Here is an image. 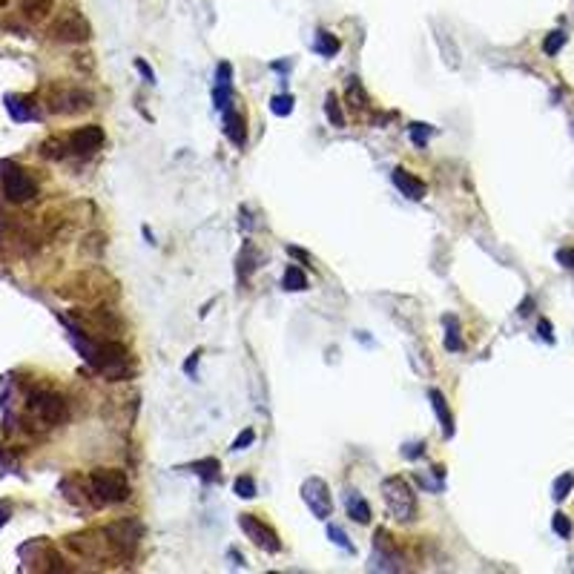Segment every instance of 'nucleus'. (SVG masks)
Masks as SVG:
<instances>
[{
    "mask_svg": "<svg viewBox=\"0 0 574 574\" xmlns=\"http://www.w3.org/2000/svg\"><path fill=\"white\" fill-rule=\"evenodd\" d=\"M382 500L388 514L399 520V523H411L416 517V497L411 491V486L402 477H388L382 479Z\"/></svg>",
    "mask_w": 574,
    "mask_h": 574,
    "instance_id": "nucleus-1",
    "label": "nucleus"
},
{
    "mask_svg": "<svg viewBox=\"0 0 574 574\" xmlns=\"http://www.w3.org/2000/svg\"><path fill=\"white\" fill-rule=\"evenodd\" d=\"M89 486H93V500L98 505L130 500V482H127V477L121 471H112V468L93 471V477H89Z\"/></svg>",
    "mask_w": 574,
    "mask_h": 574,
    "instance_id": "nucleus-2",
    "label": "nucleus"
},
{
    "mask_svg": "<svg viewBox=\"0 0 574 574\" xmlns=\"http://www.w3.org/2000/svg\"><path fill=\"white\" fill-rule=\"evenodd\" d=\"M141 534H144V528H141L138 520H118V523L104 528V537L109 542V549L115 554H121V557H130L138 549Z\"/></svg>",
    "mask_w": 574,
    "mask_h": 574,
    "instance_id": "nucleus-3",
    "label": "nucleus"
},
{
    "mask_svg": "<svg viewBox=\"0 0 574 574\" xmlns=\"http://www.w3.org/2000/svg\"><path fill=\"white\" fill-rule=\"evenodd\" d=\"M238 526H241V531L247 534V540L253 542V546H259L261 552H267V554H279V552H282L279 534L270 528L267 523H261L259 517H253V514H238Z\"/></svg>",
    "mask_w": 574,
    "mask_h": 574,
    "instance_id": "nucleus-4",
    "label": "nucleus"
},
{
    "mask_svg": "<svg viewBox=\"0 0 574 574\" xmlns=\"http://www.w3.org/2000/svg\"><path fill=\"white\" fill-rule=\"evenodd\" d=\"M301 500L310 508V514L319 520H327L334 511V500H330V488L322 477H308L301 482Z\"/></svg>",
    "mask_w": 574,
    "mask_h": 574,
    "instance_id": "nucleus-5",
    "label": "nucleus"
},
{
    "mask_svg": "<svg viewBox=\"0 0 574 574\" xmlns=\"http://www.w3.org/2000/svg\"><path fill=\"white\" fill-rule=\"evenodd\" d=\"M49 35H52L55 41H60V43H83V41H89V35H93V29H89V23H86L83 15L69 12V15L57 18V20L52 23Z\"/></svg>",
    "mask_w": 574,
    "mask_h": 574,
    "instance_id": "nucleus-6",
    "label": "nucleus"
},
{
    "mask_svg": "<svg viewBox=\"0 0 574 574\" xmlns=\"http://www.w3.org/2000/svg\"><path fill=\"white\" fill-rule=\"evenodd\" d=\"M4 196L15 204H23V201H32L38 196V184L35 178L29 175L26 170L20 167H9L6 175H4Z\"/></svg>",
    "mask_w": 574,
    "mask_h": 574,
    "instance_id": "nucleus-7",
    "label": "nucleus"
},
{
    "mask_svg": "<svg viewBox=\"0 0 574 574\" xmlns=\"http://www.w3.org/2000/svg\"><path fill=\"white\" fill-rule=\"evenodd\" d=\"M402 557L397 546L390 542L388 531H376L374 540V552H371V571H402Z\"/></svg>",
    "mask_w": 574,
    "mask_h": 574,
    "instance_id": "nucleus-8",
    "label": "nucleus"
},
{
    "mask_svg": "<svg viewBox=\"0 0 574 574\" xmlns=\"http://www.w3.org/2000/svg\"><path fill=\"white\" fill-rule=\"evenodd\" d=\"M29 408H32V414L38 416V422H43V425H57V422L67 416V402L57 394H35Z\"/></svg>",
    "mask_w": 574,
    "mask_h": 574,
    "instance_id": "nucleus-9",
    "label": "nucleus"
},
{
    "mask_svg": "<svg viewBox=\"0 0 574 574\" xmlns=\"http://www.w3.org/2000/svg\"><path fill=\"white\" fill-rule=\"evenodd\" d=\"M93 104H95V98L89 95L86 89H67V93H57L49 107L60 115H81L86 109H93Z\"/></svg>",
    "mask_w": 574,
    "mask_h": 574,
    "instance_id": "nucleus-10",
    "label": "nucleus"
},
{
    "mask_svg": "<svg viewBox=\"0 0 574 574\" xmlns=\"http://www.w3.org/2000/svg\"><path fill=\"white\" fill-rule=\"evenodd\" d=\"M101 144H104V130L95 127V124H89V127H83V130H78V132L69 135V141H67V153L86 158V156H93Z\"/></svg>",
    "mask_w": 574,
    "mask_h": 574,
    "instance_id": "nucleus-11",
    "label": "nucleus"
},
{
    "mask_svg": "<svg viewBox=\"0 0 574 574\" xmlns=\"http://www.w3.org/2000/svg\"><path fill=\"white\" fill-rule=\"evenodd\" d=\"M390 181H394L397 190H399L405 198H411V201H422V198H425V193H428L425 181H419L416 175H411V172L402 170V167H397L394 172H390Z\"/></svg>",
    "mask_w": 574,
    "mask_h": 574,
    "instance_id": "nucleus-12",
    "label": "nucleus"
},
{
    "mask_svg": "<svg viewBox=\"0 0 574 574\" xmlns=\"http://www.w3.org/2000/svg\"><path fill=\"white\" fill-rule=\"evenodd\" d=\"M230 78H233V67L224 60L216 69V86H213V101H216V109L221 112L230 107Z\"/></svg>",
    "mask_w": 574,
    "mask_h": 574,
    "instance_id": "nucleus-13",
    "label": "nucleus"
},
{
    "mask_svg": "<svg viewBox=\"0 0 574 574\" xmlns=\"http://www.w3.org/2000/svg\"><path fill=\"white\" fill-rule=\"evenodd\" d=\"M345 508H348V517L353 520V523H359V526H368L371 523V505L365 503V497H362L359 491H348L345 494Z\"/></svg>",
    "mask_w": 574,
    "mask_h": 574,
    "instance_id": "nucleus-14",
    "label": "nucleus"
},
{
    "mask_svg": "<svg viewBox=\"0 0 574 574\" xmlns=\"http://www.w3.org/2000/svg\"><path fill=\"white\" fill-rule=\"evenodd\" d=\"M428 399H431V405H434V414H437V419H439L445 437H454V416H451V411H448L445 397L439 394L437 388H431V390H428Z\"/></svg>",
    "mask_w": 574,
    "mask_h": 574,
    "instance_id": "nucleus-15",
    "label": "nucleus"
},
{
    "mask_svg": "<svg viewBox=\"0 0 574 574\" xmlns=\"http://www.w3.org/2000/svg\"><path fill=\"white\" fill-rule=\"evenodd\" d=\"M224 124H227V127H224V130H227V138H230L235 146L245 144V138H247V132H245V118L227 107V109H224Z\"/></svg>",
    "mask_w": 574,
    "mask_h": 574,
    "instance_id": "nucleus-16",
    "label": "nucleus"
},
{
    "mask_svg": "<svg viewBox=\"0 0 574 574\" xmlns=\"http://www.w3.org/2000/svg\"><path fill=\"white\" fill-rule=\"evenodd\" d=\"M345 98H348V107H353V109H368V93H365V86H362V81L353 75V78H348V83H345Z\"/></svg>",
    "mask_w": 574,
    "mask_h": 574,
    "instance_id": "nucleus-17",
    "label": "nucleus"
},
{
    "mask_svg": "<svg viewBox=\"0 0 574 574\" xmlns=\"http://www.w3.org/2000/svg\"><path fill=\"white\" fill-rule=\"evenodd\" d=\"M313 49H316L322 57H334V55H339L342 43H339L336 35H330V32H324V29H319V32H316V41H313Z\"/></svg>",
    "mask_w": 574,
    "mask_h": 574,
    "instance_id": "nucleus-18",
    "label": "nucleus"
},
{
    "mask_svg": "<svg viewBox=\"0 0 574 574\" xmlns=\"http://www.w3.org/2000/svg\"><path fill=\"white\" fill-rule=\"evenodd\" d=\"M55 0H20V12L29 18V20H41L52 12Z\"/></svg>",
    "mask_w": 574,
    "mask_h": 574,
    "instance_id": "nucleus-19",
    "label": "nucleus"
},
{
    "mask_svg": "<svg viewBox=\"0 0 574 574\" xmlns=\"http://www.w3.org/2000/svg\"><path fill=\"white\" fill-rule=\"evenodd\" d=\"M445 348L448 350H463V339H460V322L454 316H445Z\"/></svg>",
    "mask_w": 574,
    "mask_h": 574,
    "instance_id": "nucleus-20",
    "label": "nucleus"
},
{
    "mask_svg": "<svg viewBox=\"0 0 574 574\" xmlns=\"http://www.w3.org/2000/svg\"><path fill=\"white\" fill-rule=\"evenodd\" d=\"M324 115H327V121H330L334 127H345V115H342L339 98H336L334 93H327V98H324Z\"/></svg>",
    "mask_w": 574,
    "mask_h": 574,
    "instance_id": "nucleus-21",
    "label": "nucleus"
},
{
    "mask_svg": "<svg viewBox=\"0 0 574 574\" xmlns=\"http://www.w3.org/2000/svg\"><path fill=\"white\" fill-rule=\"evenodd\" d=\"M308 287V276L305 270H299L296 264H290L285 270V290H305Z\"/></svg>",
    "mask_w": 574,
    "mask_h": 574,
    "instance_id": "nucleus-22",
    "label": "nucleus"
},
{
    "mask_svg": "<svg viewBox=\"0 0 574 574\" xmlns=\"http://www.w3.org/2000/svg\"><path fill=\"white\" fill-rule=\"evenodd\" d=\"M193 471H196L204 482H216V479H219V460L207 457V460H201V463H193Z\"/></svg>",
    "mask_w": 574,
    "mask_h": 574,
    "instance_id": "nucleus-23",
    "label": "nucleus"
},
{
    "mask_svg": "<svg viewBox=\"0 0 574 574\" xmlns=\"http://www.w3.org/2000/svg\"><path fill=\"white\" fill-rule=\"evenodd\" d=\"M233 491L241 497V500H253L256 497V482H253V477H235V482H233Z\"/></svg>",
    "mask_w": 574,
    "mask_h": 574,
    "instance_id": "nucleus-24",
    "label": "nucleus"
},
{
    "mask_svg": "<svg viewBox=\"0 0 574 574\" xmlns=\"http://www.w3.org/2000/svg\"><path fill=\"white\" fill-rule=\"evenodd\" d=\"M563 43H566V32H560V29H554V32H549V38L542 41V52L546 55H557L560 49H563Z\"/></svg>",
    "mask_w": 574,
    "mask_h": 574,
    "instance_id": "nucleus-25",
    "label": "nucleus"
},
{
    "mask_svg": "<svg viewBox=\"0 0 574 574\" xmlns=\"http://www.w3.org/2000/svg\"><path fill=\"white\" fill-rule=\"evenodd\" d=\"M327 537H330V540H334V542H336V546H339V549H345V552H353V542H350V540L345 537V531H342L339 526H334V523H327Z\"/></svg>",
    "mask_w": 574,
    "mask_h": 574,
    "instance_id": "nucleus-26",
    "label": "nucleus"
},
{
    "mask_svg": "<svg viewBox=\"0 0 574 574\" xmlns=\"http://www.w3.org/2000/svg\"><path fill=\"white\" fill-rule=\"evenodd\" d=\"M270 109H273V115H290L293 112V95H276L273 101H270Z\"/></svg>",
    "mask_w": 574,
    "mask_h": 574,
    "instance_id": "nucleus-27",
    "label": "nucleus"
},
{
    "mask_svg": "<svg viewBox=\"0 0 574 574\" xmlns=\"http://www.w3.org/2000/svg\"><path fill=\"white\" fill-rule=\"evenodd\" d=\"M431 127L428 124H411V141L416 144V146H425L428 144V138H431Z\"/></svg>",
    "mask_w": 574,
    "mask_h": 574,
    "instance_id": "nucleus-28",
    "label": "nucleus"
},
{
    "mask_svg": "<svg viewBox=\"0 0 574 574\" xmlns=\"http://www.w3.org/2000/svg\"><path fill=\"white\" fill-rule=\"evenodd\" d=\"M571 486H574V477H571V474L557 477V482H554V500H566L568 491H571Z\"/></svg>",
    "mask_w": 574,
    "mask_h": 574,
    "instance_id": "nucleus-29",
    "label": "nucleus"
},
{
    "mask_svg": "<svg viewBox=\"0 0 574 574\" xmlns=\"http://www.w3.org/2000/svg\"><path fill=\"white\" fill-rule=\"evenodd\" d=\"M253 442H256V431L247 428V431H241V434L233 439V448H230V451H245V448H250Z\"/></svg>",
    "mask_w": 574,
    "mask_h": 574,
    "instance_id": "nucleus-30",
    "label": "nucleus"
},
{
    "mask_svg": "<svg viewBox=\"0 0 574 574\" xmlns=\"http://www.w3.org/2000/svg\"><path fill=\"white\" fill-rule=\"evenodd\" d=\"M552 526H554V531H557L560 537H568V534H571V523H568V517H566V514H554Z\"/></svg>",
    "mask_w": 574,
    "mask_h": 574,
    "instance_id": "nucleus-31",
    "label": "nucleus"
},
{
    "mask_svg": "<svg viewBox=\"0 0 574 574\" xmlns=\"http://www.w3.org/2000/svg\"><path fill=\"white\" fill-rule=\"evenodd\" d=\"M135 69H138V72L146 78V83H156V72L149 69V64H146L144 57H135Z\"/></svg>",
    "mask_w": 574,
    "mask_h": 574,
    "instance_id": "nucleus-32",
    "label": "nucleus"
},
{
    "mask_svg": "<svg viewBox=\"0 0 574 574\" xmlns=\"http://www.w3.org/2000/svg\"><path fill=\"white\" fill-rule=\"evenodd\" d=\"M557 261H560L563 267H571V270H574V247L560 250V253H557Z\"/></svg>",
    "mask_w": 574,
    "mask_h": 574,
    "instance_id": "nucleus-33",
    "label": "nucleus"
},
{
    "mask_svg": "<svg viewBox=\"0 0 574 574\" xmlns=\"http://www.w3.org/2000/svg\"><path fill=\"white\" fill-rule=\"evenodd\" d=\"M540 336L546 339V342H554V336H552V324H549L546 319H540Z\"/></svg>",
    "mask_w": 574,
    "mask_h": 574,
    "instance_id": "nucleus-34",
    "label": "nucleus"
},
{
    "mask_svg": "<svg viewBox=\"0 0 574 574\" xmlns=\"http://www.w3.org/2000/svg\"><path fill=\"white\" fill-rule=\"evenodd\" d=\"M198 356H201V350H196V353H193V359H187V362H184V371H187V374H196V365H198Z\"/></svg>",
    "mask_w": 574,
    "mask_h": 574,
    "instance_id": "nucleus-35",
    "label": "nucleus"
},
{
    "mask_svg": "<svg viewBox=\"0 0 574 574\" xmlns=\"http://www.w3.org/2000/svg\"><path fill=\"white\" fill-rule=\"evenodd\" d=\"M290 253H293L296 259H305V261H308V253H305V250H299V247H290Z\"/></svg>",
    "mask_w": 574,
    "mask_h": 574,
    "instance_id": "nucleus-36",
    "label": "nucleus"
}]
</instances>
